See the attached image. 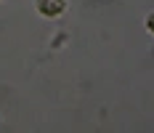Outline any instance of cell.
I'll list each match as a JSON object with an SVG mask.
<instances>
[{
	"mask_svg": "<svg viewBox=\"0 0 154 133\" xmlns=\"http://www.w3.org/2000/svg\"><path fill=\"white\" fill-rule=\"evenodd\" d=\"M64 8H66V3L64 0H37V11L43 16H61L64 14Z\"/></svg>",
	"mask_w": 154,
	"mask_h": 133,
	"instance_id": "1",
	"label": "cell"
}]
</instances>
